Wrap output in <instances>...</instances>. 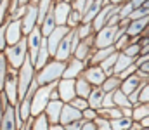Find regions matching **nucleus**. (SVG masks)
<instances>
[{
    "instance_id": "f257e3e1",
    "label": "nucleus",
    "mask_w": 149,
    "mask_h": 130,
    "mask_svg": "<svg viewBox=\"0 0 149 130\" xmlns=\"http://www.w3.org/2000/svg\"><path fill=\"white\" fill-rule=\"evenodd\" d=\"M64 68H66V61H59V59H50L43 68H40L35 75L38 85H47V83H54V82H59L63 78V73H64Z\"/></svg>"
},
{
    "instance_id": "f03ea898",
    "label": "nucleus",
    "mask_w": 149,
    "mask_h": 130,
    "mask_svg": "<svg viewBox=\"0 0 149 130\" xmlns=\"http://www.w3.org/2000/svg\"><path fill=\"white\" fill-rule=\"evenodd\" d=\"M5 57H7V63L12 70H19L23 66V63L26 61V57L30 56L28 54V40H26V35L14 45H7L5 50H3Z\"/></svg>"
},
{
    "instance_id": "7ed1b4c3",
    "label": "nucleus",
    "mask_w": 149,
    "mask_h": 130,
    "mask_svg": "<svg viewBox=\"0 0 149 130\" xmlns=\"http://www.w3.org/2000/svg\"><path fill=\"white\" fill-rule=\"evenodd\" d=\"M35 75H37V70H35V64L33 61L30 59V56L26 57V61L23 63V66L17 70V87H19V101L26 95L28 88L31 87V83L35 82Z\"/></svg>"
},
{
    "instance_id": "20e7f679",
    "label": "nucleus",
    "mask_w": 149,
    "mask_h": 130,
    "mask_svg": "<svg viewBox=\"0 0 149 130\" xmlns=\"http://www.w3.org/2000/svg\"><path fill=\"white\" fill-rule=\"evenodd\" d=\"M54 88H57V82L47 83V85H38V88L33 94V99H31V116H38L40 113L45 111Z\"/></svg>"
},
{
    "instance_id": "39448f33",
    "label": "nucleus",
    "mask_w": 149,
    "mask_h": 130,
    "mask_svg": "<svg viewBox=\"0 0 149 130\" xmlns=\"http://www.w3.org/2000/svg\"><path fill=\"white\" fill-rule=\"evenodd\" d=\"M127 33L125 30H121L120 26H102L99 31H95V49H102V47H111L114 45L116 38L120 35Z\"/></svg>"
},
{
    "instance_id": "423d86ee",
    "label": "nucleus",
    "mask_w": 149,
    "mask_h": 130,
    "mask_svg": "<svg viewBox=\"0 0 149 130\" xmlns=\"http://www.w3.org/2000/svg\"><path fill=\"white\" fill-rule=\"evenodd\" d=\"M3 94L9 101V104L17 106L19 104V87H17V70L9 68V75L3 85Z\"/></svg>"
},
{
    "instance_id": "0eeeda50",
    "label": "nucleus",
    "mask_w": 149,
    "mask_h": 130,
    "mask_svg": "<svg viewBox=\"0 0 149 130\" xmlns=\"http://www.w3.org/2000/svg\"><path fill=\"white\" fill-rule=\"evenodd\" d=\"M23 123L24 122H21L19 115H17V106L7 104L3 116H2V122H0V130H19Z\"/></svg>"
},
{
    "instance_id": "6e6552de",
    "label": "nucleus",
    "mask_w": 149,
    "mask_h": 130,
    "mask_svg": "<svg viewBox=\"0 0 149 130\" xmlns=\"http://www.w3.org/2000/svg\"><path fill=\"white\" fill-rule=\"evenodd\" d=\"M26 40H28V54H30V59H31L33 64H35L37 56H38V50H40L42 43H43V40H45V37H43L40 26H35L33 31H30V33L26 35Z\"/></svg>"
},
{
    "instance_id": "1a4fd4ad",
    "label": "nucleus",
    "mask_w": 149,
    "mask_h": 130,
    "mask_svg": "<svg viewBox=\"0 0 149 130\" xmlns=\"http://www.w3.org/2000/svg\"><path fill=\"white\" fill-rule=\"evenodd\" d=\"M94 50H95V33L87 37V38H81L73 56L78 57V59H81V61H85V63H88V59L94 54Z\"/></svg>"
},
{
    "instance_id": "9d476101",
    "label": "nucleus",
    "mask_w": 149,
    "mask_h": 130,
    "mask_svg": "<svg viewBox=\"0 0 149 130\" xmlns=\"http://www.w3.org/2000/svg\"><path fill=\"white\" fill-rule=\"evenodd\" d=\"M57 92H59L61 101L71 102L76 97V82H74V78H61L57 82Z\"/></svg>"
},
{
    "instance_id": "9b49d317",
    "label": "nucleus",
    "mask_w": 149,
    "mask_h": 130,
    "mask_svg": "<svg viewBox=\"0 0 149 130\" xmlns=\"http://www.w3.org/2000/svg\"><path fill=\"white\" fill-rule=\"evenodd\" d=\"M23 23V33L28 35L30 31H33V28L38 26V5L37 3H28L26 5V12L21 17Z\"/></svg>"
},
{
    "instance_id": "f8f14e48",
    "label": "nucleus",
    "mask_w": 149,
    "mask_h": 130,
    "mask_svg": "<svg viewBox=\"0 0 149 130\" xmlns=\"http://www.w3.org/2000/svg\"><path fill=\"white\" fill-rule=\"evenodd\" d=\"M24 37L23 33V23L21 19H9L7 21V28H5V38L7 45H14Z\"/></svg>"
},
{
    "instance_id": "ddd939ff",
    "label": "nucleus",
    "mask_w": 149,
    "mask_h": 130,
    "mask_svg": "<svg viewBox=\"0 0 149 130\" xmlns=\"http://www.w3.org/2000/svg\"><path fill=\"white\" fill-rule=\"evenodd\" d=\"M70 30H71V28H68V26H56V30H54L49 37H45V40H47V47H49V52H50L52 57L56 56V50H57L59 43L63 42V38L70 33Z\"/></svg>"
},
{
    "instance_id": "4468645a",
    "label": "nucleus",
    "mask_w": 149,
    "mask_h": 130,
    "mask_svg": "<svg viewBox=\"0 0 149 130\" xmlns=\"http://www.w3.org/2000/svg\"><path fill=\"white\" fill-rule=\"evenodd\" d=\"M71 10H73V5L70 2H66V0H56V3H54V17H56L57 26H66L68 16H70Z\"/></svg>"
},
{
    "instance_id": "2eb2a0df",
    "label": "nucleus",
    "mask_w": 149,
    "mask_h": 130,
    "mask_svg": "<svg viewBox=\"0 0 149 130\" xmlns=\"http://www.w3.org/2000/svg\"><path fill=\"white\" fill-rule=\"evenodd\" d=\"M85 68H87V63H85V61H81V59L71 56V57L66 61V68H64L63 78H78V76L83 73Z\"/></svg>"
},
{
    "instance_id": "dca6fc26",
    "label": "nucleus",
    "mask_w": 149,
    "mask_h": 130,
    "mask_svg": "<svg viewBox=\"0 0 149 130\" xmlns=\"http://www.w3.org/2000/svg\"><path fill=\"white\" fill-rule=\"evenodd\" d=\"M81 75H83V76H85V78H87L94 87H101L102 85V82L106 80V76H108L106 71H104L99 64H95V66H87V68L83 70Z\"/></svg>"
},
{
    "instance_id": "f3484780",
    "label": "nucleus",
    "mask_w": 149,
    "mask_h": 130,
    "mask_svg": "<svg viewBox=\"0 0 149 130\" xmlns=\"http://www.w3.org/2000/svg\"><path fill=\"white\" fill-rule=\"evenodd\" d=\"M71 56H73V30H70V33L63 38V42L59 43L54 57L59 59V61H68Z\"/></svg>"
},
{
    "instance_id": "a211bd4d",
    "label": "nucleus",
    "mask_w": 149,
    "mask_h": 130,
    "mask_svg": "<svg viewBox=\"0 0 149 130\" xmlns=\"http://www.w3.org/2000/svg\"><path fill=\"white\" fill-rule=\"evenodd\" d=\"M63 106H64V101H61V99H50V101H49V104H47V108H45L43 113L47 115L50 125H56V123L61 122V111H63Z\"/></svg>"
},
{
    "instance_id": "6ab92c4d",
    "label": "nucleus",
    "mask_w": 149,
    "mask_h": 130,
    "mask_svg": "<svg viewBox=\"0 0 149 130\" xmlns=\"http://www.w3.org/2000/svg\"><path fill=\"white\" fill-rule=\"evenodd\" d=\"M120 9V5H113V3H108V5H104L102 9H101V12L95 16V19L92 21V24H94V30L95 31H99L102 26H106L108 24V19L111 17L113 14L116 12Z\"/></svg>"
},
{
    "instance_id": "aec40b11",
    "label": "nucleus",
    "mask_w": 149,
    "mask_h": 130,
    "mask_svg": "<svg viewBox=\"0 0 149 130\" xmlns=\"http://www.w3.org/2000/svg\"><path fill=\"white\" fill-rule=\"evenodd\" d=\"M148 80L146 78H142L139 73H134V75H130V76H127L125 80H121V90L127 94V95H130V94H134L135 90H139L141 87L144 85Z\"/></svg>"
},
{
    "instance_id": "412c9836",
    "label": "nucleus",
    "mask_w": 149,
    "mask_h": 130,
    "mask_svg": "<svg viewBox=\"0 0 149 130\" xmlns=\"http://www.w3.org/2000/svg\"><path fill=\"white\" fill-rule=\"evenodd\" d=\"M76 120H83V115L78 108H74L71 102H64L63 106V111H61V125H68V123H73Z\"/></svg>"
},
{
    "instance_id": "4be33fe9",
    "label": "nucleus",
    "mask_w": 149,
    "mask_h": 130,
    "mask_svg": "<svg viewBox=\"0 0 149 130\" xmlns=\"http://www.w3.org/2000/svg\"><path fill=\"white\" fill-rule=\"evenodd\" d=\"M148 26H149V16L141 17V19H134V21H130V24H128V28H127V35H130L132 38L142 37Z\"/></svg>"
},
{
    "instance_id": "5701e85b",
    "label": "nucleus",
    "mask_w": 149,
    "mask_h": 130,
    "mask_svg": "<svg viewBox=\"0 0 149 130\" xmlns=\"http://www.w3.org/2000/svg\"><path fill=\"white\" fill-rule=\"evenodd\" d=\"M114 50H116V49H114V45H111V47H102V49H95V50H94V54L90 56V59H88L87 66H95V64H101L104 59H108V57L111 56Z\"/></svg>"
},
{
    "instance_id": "b1692460",
    "label": "nucleus",
    "mask_w": 149,
    "mask_h": 130,
    "mask_svg": "<svg viewBox=\"0 0 149 130\" xmlns=\"http://www.w3.org/2000/svg\"><path fill=\"white\" fill-rule=\"evenodd\" d=\"M104 95H106V92L102 90V87H94V88H92V92H90V95L87 97V101H88V106H90V108H94V109H99V108H102Z\"/></svg>"
},
{
    "instance_id": "393cba45",
    "label": "nucleus",
    "mask_w": 149,
    "mask_h": 130,
    "mask_svg": "<svg viewBox=\"0 0 149 130\" xmlns=\"http://www.w3.org/2000/svg\"><path fill=\"white\" fill-rule=\"evenodd\" d=\"M74 82H76V95L78 97H88L90 95V92H92V88H94V85L83 76V75H80L78 78H74Z\"/></svg>"
},
{
    "instance_id": "a878e982",
    "label": "nucleus",
    "mask_w": 149,
    "mask_h": 130,
    "mask_svg": "<svg viewBox=\"0 0 149 130\" xmlns=\"http://www.w3.org/2000/svg\"><path fill=\"white\" fill-rule=\"evenodd\" d=\"M56 26H57V23H56V17H54V5H52V9L49 10V14H47L45 19H43V23L40 24V30H42L43 37H49V35L56 30Z\"/></svg>"
},
{
    "instance_id": "bb28decb",
    "label": "nucleus",
    "mask_w": 149,
    "mask_h": 130,
    "mask_svg": "<svg viewBox=\"0 0 149 130\" xmlns=\"http://www.w3.org/2000/svg\"><path fill=\"white\" fill-rule=\"evenodd\" d=\"M52 59V56H50V52H49V47H47V40H43L42 43V47H40V50H38V56H37V61H35V70H40V68H43L49 61Z\"/></svg>"
},
{
    "instance_id": "cd10ccee",
    "label": "nucleus",
    "mask_w": 149,
    "mask_h": 130,
    "mask_svg": "<svg viewBox=\"0 0 149 130\" xmlns=\"http://www.w3.org/2000/svg\"><path fill=\"white\" fill-rule=\"evenodd\" d=\"M134 63H135V57H130V56H127L125 52H120V54H118L116 66H114V75H120L123 70H127V68L132 66Z\"/></svg>"
},
{
    "instance_id": "c85d7f7f",
    "label": "nucleus",
    "mask_w": 149,
    "mask_h": 130,
    "mask_svg": "<svg viewBox=\"0 0 149 130\" xmlns=\"http://www.w3.org/2000/svg\"><path fill=\"white\" fill-rule=\"evenodd\" d=\"M146 116H149V102H137V104H134L132 120L134 122H142Z\"/></svg>"
},
{
    "instance_id": "c756f323",
    "label": "nucleus",
    "mask_w": 149,
    "mask_h": 130,
    "mask_svg": "<svg viewBox=\"0 0 149 130\" xmlns=\"http://www.w3.org/2000/svg\"><path fill=\"white\" fill-rule=\"evenodd\" d=\"M113 101H114V106H118V108H130V106H134L130 102V97L121 88H118V90L113 92Z\"/></svg>"
},
{
    "instance_id": "7c9ffc66",
    "label": "nucleus",
    "mask_w": 149,
    "mask_h": 130,
    "mask_svg": "<svg viewBox=\"0 0 149 130\" xmlns=\"http://www.w3.org/2000/svg\"><path fill=\"white\" fill-rule=\"evenodd\" d=\"M30 130H50V122L45 113H40L38 116H33L31 120V129Z\"/></svg>"
},
{
    "instance_id": "2f4dec72",
    "label": "nucleus",
    "mask_w": 149,
    "mask_h": 130,
    "mask_svg": "<svg viewBox=\"0 0 149 130\" xmlns=\"http://www.w3.org/2000/svg\"><path fill=\"white\" fill-rule=\"evenodd\" d=\"M97 115L102 116V118H108V120H116V118H121L123 113L118 106H111V108H99L97 109Z\"/></svg>"
},
{
    "instance_id": "473e14b6",
    "label": "nucleus",
    "mask_w": 149,
    "mask_h": 130,
    "mask_svg": "<svg viewBox=\"0 0 149 130\" xmlns=\"http://www.w3.org/2000/svg\"><path fill=\"white\" fill-rule=\"evenodd\" d=\"M101 87H102L104 92H114L121 87V78L118 75H109V76H106V80L102 82Z\"/></svg>"
},
{
    "instance_id": "72a5a7b5",
    "label": "nucleus",
    "mask_w": 149,
    "mask_h": 130,
    "mask_svg": "<svg viewBox=\"0 0 149 130\" xmlns=\"http://www.w3.org/2000/svg\"><path fill=\"white\" fill-rule=\"evenodd\" d=\"M118 54H120V52H118V50H114L108 59H104V61L99 64V66L106 71V75H108V76H109V75H114V66H116V61H118Z\"/></svg>"
},
{
    "instance_id": "f704fd0d",
    "label": "nucleus",
    "mask_w": 149,
    "mask_h": 130,
    "mask_svg": "<svg viewBox=\"0 0 149 130\" xmlns=\"http://www.w3.org/2000/svg\"><path fill=\"white\" fill-rule=\"evenodd\" d=\"M9 63H7V57L5 54H0V92L3 90L5 85V80H7V75H9Z\"/></svg>"
},
{
    "instance_id": "c9c22d12",
    "label": "nucleus",
    "mask_w": 149,
    "mask_h": 130,
    "mask_svg": "<svg viewBox=\"0 0 149 130\" xmlns=\"http://www.w3.org/2000/svg\"><path fill=\"white\" fill-rule=\"evenodd\" d=\"M134 120L128 118V116H121V118H116V120H111V127L113 130H128L132 127Z\"/></svg>"
},
{
    "instance_id": "e433bc0d",
    "label": "nucleus",
    "mask_w": 149,
    "mask_h": 130,
    "mask_svg": "<svg viewBox=\"0 0 149 130\" xmlns=\"http://www.w3.org/2000/svg\"><path fill=\"white\" fill-rule=\"evenodd\" d=\"M130 43H132V37L127 35V33H123V35H120V37L116 38V42H114V49H116L118 52H123Z\"/></svg>"
},
{
    "instance_id": "4c0bfd02",
    "label": "nucleus",
    "mask_w": 149,
    "mask_h": 130,
    "mask_svg": "<svg viewBox=\"0 0 149 130\" xmlns=\"http://www.w3.org/2000/svg\"><path fill=\"white\" fill-rule=\"evenodd\" d=\"M80 24H81V12L73 9V10L70 12V16H68V23H66V26L73 30V28H78Z\"/></svg>"
},
{
    "instance_id": "58836bf2",
    "label": "nucleus",
    "mask_w": 149,
    "mask_h": 130,
    "mask_svg": "<svg viewBox=\"0 0 149 130\" xmlns=\"http://www.w3.org/2000/svg\"><path fill=\"white\" fill-rule=\"evenodd\" d=\"M76 31H78L80 38H87V37H90V35H94V33H95V30H94V24H92V23H81V24L76 28Z\"/></svg>"
},
{
    "instance_id": "ea45409f",
    "label": "nucleus",
    "mask_w": 149,
    "mask_h": 130,
    "mask_svg": "<svg viewBox=\"0 0 149 130\" xmlns=\"http://www.w3.org/2000/svg\"><path fill=\"white\" fill-rule=\"evenodd\" d=\"M123 52H125L127 56H130V57H135V59H137V57L141 56V43H139V40H137V42H134V40H132V43H130Z\"/></svg>"
},
{
    "instance_id": "a19ab883",
    "label": "nucleus",
    "mask_w": 149,
    "mask_h": 130,
    "mask_svg": "<svg viewBox=\"0 0 149 130\" xmlns=\"http://www.w3.org/2000/svg\"><path fill=\"white\" fill-rule=\"evenodd\" d=\"M94 122H95V125H97V130H113V127H111V120H108V118L97 116Z\"/></svg>"
},
{
    "instance_id": "79ce46f5",
    "label": "nucleus",
    "mask_w": 149,
    "mask_h": 130,
    "mask_svg": "<svg viewBox=\"0 0 149 130\" xmlns=\"http://www.w3.org/2000/svg\"><path fill=\"white\" fill-rule=\"evenodd\" d=\"M120 16H121V19L123 17H128L132 12H134V5H132V2H127V3H123V5H120Z\"/></svg>"
},
{
    "instance_id": "37998d69",
    "label": "nucleus",
    "mask_w": 149,
    "mask_h": 130,
    "mask_svg": "<svg viewBox=\"0 0 149 130\" xmlns=\"http://www.w3.org/2000/svg\"><path fill=\"white\" fill-rule=\"evenodd\" d=\"M71 104H73L74 108H78L80 111H83V109H87V108H88V101H87L85 97H78V95L71 101Z\"/></svg>"
},
{
    "instance_id": "c03bdc74",
    "label": "nucleus",
    "mask_w": 149,
    "mask_h": 130,
    "mask_svg": "<svg viewBox=\"0 0 149 130\" xmlns=\"http://www.w3.org/2000/svg\"><path fill=\"white\" fill-rule=\"evenodd\" d=\"M139 102H149V83L148 82L141 87V92H139Z\"/></svg>"
},
{
    "instance_id": "a18cd8bd",
    "label": "nucleus",
    "mask_w": 149,
    "mask_h": 130,
    "mask_svg": "<svg viewBox=\"0 0 149 130\" xmlns=\"http://www.w3.org/2000/svg\"><path fill=\"white\" fill-rule=\"evenodd\" d=\"M5 28H7V23L0 26V54H3L5 47H7V38H5Z\"/></svg>"
},
{
    "instance_id": "49530a36",
    "label": "nucleus",
    "mask_w": 149,
    "mask_h": 130,
    "mask_svg": "<svg viewBox=\"0 0 149 130\" xmlns=\"http://www.w3.org/2000/svg\"><path fill=\"white\" fill-rule=\"evenodd\" d=\"M137 70H139V66H137V64H135V63H134V64H132V66H128V68H127V70H123V71H121V73H120V75H118V76H120V78H121V80H125V78H127V76H130V75H134V73H137Z\"/></svg>"
},
{
    "instance_id": "de8ad7c7",
    "label": "nucleus",
    "mask_w": 149,
    "mask_h": 130,
    "mask_svg": "<svg viewBox=\"0 0 149 130\" xmlns=\"http://www.w3.org/2000/svg\"><path fill=\"white\" fill-rule=\"evenodd\" d=\"M81 115H83V120H95L99 115H97V109H94V108H87V109H83L81 111Z\"/></svg>"
},
{
    "instance_id": "09e8293b",
    "label": "nucleus",
    "mask_w": 149,
    "mask_h": 130,
    "mask_svg": "<svg viewBox=\"0 0 149 130\" xmlns=\"http://www.w3.org/2000/svg\"><path fill=\"white\" fill-rule=\"evenodd\" d=\"M137 73H139L142 78H146V80H148V78H149V59H148V61H144L142 64H139Z\"/></svg>"
},
{
    "instance_id": "8fccbe9b",
    "label": "nucleus",
    "mask_w": 149,
    "mask_h": 130,
    "mask_svg": "<svg viewBox=\"0 0 149 130\" xmlns=\"http://www.w3.org/2000/svg\"><path fill=\"white\" fill-rule=\"evenodd\" d=\"M9 104V101H7V97H5V94H3V90L0 92V122H2V116H3V111H5V106Z\"/></svg>"
},
{
    "instance_id": "3c124183",
    "label": "nucleus",
    "mask_w": 149,
    "mask_h": 130,
    "mask_svg": "<svg viewBox=\"0 0 149 130\" xmlns=\"http://www.w3.org/2000/svg\"><path fill=\"white\" fill-rule=\"evenodd\" d=\"M87 2H88V0H71V5H73L74 10H80V12H83V9H85Z\"/></svg>"
},
{
    "instance_id": "603ef678",
    "label": "nucleus",
    "mask_w": 149,
    "mask_h": 130,
    "mask_svg": "<svg viewBox=\"0 0 149 130\" xmlns=\"http://www.w3.org/2000/svg\"><path fill=\"white\" fill-rule=\"evenodd\" d=\"M111 106H114V101H113V92H106L104 101H102V108H111Z\"/></svg>"
},
{
    "instance_id": "864d4df0",
    "label": "nucleus",
    "mask_w": 149,
    "mask_h": 130,
    "mask_svg": "<svg viewBox=\"0 0 149 130\" xmlns=\"http://www.w3.org/2000/svg\"><path fill=\"white\" fill-rule=\"evenodd\" d=\"M81 130H97V125H95L94 120H83Z\"/></svg>"
},
{
    "instance_id": "5fc2aeb1",
    "label": "nucleus",
    "mask_w": 149,
    "mask_h": 130,
    "mask_svg": "<svg viewBox=\"0 0 149 130\" xmlns=\"http://www.w3.org/2000/svg\"><path fill=\"white\" fill-rule=\"evenodd\" d=\"M81 125H83V120H76V122L68 123L64 127H66V130H81Z\"/></svg>"
},
{
    "instance_id": "6e6d98bb",
    "label": "nucleus",
    "mask_w": 149,
    "mask_h": 130,
    "mask_svg": "<svg viewBox=\"0 0 149 130\" xmlns=\"http://www.w3.org/2000/svg\"><path fill=\"white\" fill-rule=\"evenodd\" d=\"M130 2H132L134 9H139V7H142V5H144V2H146V0H130Z\"/></svg>"
},
{
    "instance_id": "4d7b16f0",
    "label": "nucleus",
    "mask_w": 149,
    "mask_h": 130,
    "mask_svg": "<svg viewBox=\"0 0 149 130\" xmlns=\"http://www.w3.org/2000/svg\"><path fill=\"white\" fill-rule=\"evenodd\" d=\"M127 2H130V0H109V3H113V5H123Z\"/></svg>"
},
{
    "instance_id": "13d9d810",
    "label": "nucleus",
    "mask_w": 149,
    "mask_h": 130,
    "mask_svg": "<svg viewBox=\"0 0 149 130\" xmlns=\"http://www.w3.org/2000/svg\"><path fill=\"white\" fill-rule=\"evenodd\" d=\"M50 130H66V127L61 123H56V125H50Z\"/></svg>"
},
{
    "instance_id": "bf43d9fd",
    "label": "nucleus",
    "mask_w": 149,
    "mask_h": 130,
    "mask_svg": "<svg viewBox=\"0 0 149 130\" xmlns=\"http://www.w3.org/2000/svg\"><path fill=\"white\" fill-rule=\"evenodd\" d=\"M141 123H142V127H149V116H146V118H144Z\"/></svg>"
},
{
    "instance_id": "052dcab7",
    "label": "nucleus",
    "mask_w": 149,
    "mask_h": 130,
    "mask_svg": "<svg viewBox=\"0 0 149 130\" xmlns=\"http://www.w3.org/2000/svg\"><path fill=\"white\" fill-rule=\"evenodd\" d=\"M142 9H144V10H146V12L149 14V0H146V2H144V5H142Z\"/></svg>"
},
{
    "instance_id": "680f3d73",
    "label": "nucleus",
    "mask_w": 149,
    "mask_h": 130,
    "mask_svg": "<svg viewBox=\"0 0 149 130\" xmlns=\"http://www.w3.org/2000/svg\"><path fill=\"white\" fill-rule=\"evenodd\" d=\"M144 37H146V38H149V26L146 28V31H144Z\"/></svg>"
},
{
    "instance_id": "e2e57ef3",
    "label": "nucleus",
    "mask_w": 149,
    "mask_h": 130,
    "mask_svg": "<svg viewBox=\"0 0 149 130\" xmlns=\"http://www.w3.org/2000/svg\"><path fill=\"white\" fill-rule=\"evenodd\" d=\"M19 2H21V3H24V5H26V3H30V0H19Z\"/></svg>"
},
{
    "instance_id": "0e129e2a",
    "label": "nucleus",
    "mask_w": 149,
    "mask_h": 130,
    "mask_svg": "<svg viewBox=\"0 0 149 130\" xmlns=\"http://www.w3.org/2000/svg\"><path fill=\"white\" fill-rule=\"evenodd\" d=\"M142 130H149V127H142Z\"/></svg>"
},
{
    "instance_id": "69168bd1",
    "label": "nucleus",
    "mask_w": 149,
    "mask_h": 130,
    "mask_svg": "<svg viewBox=\"0 0 149 130\" xmlns=\"http://www.w3.org/2000/svg\"><path fill=\"white\" fill-rule=\"evenodd\" d=\"M148 83H149V78H148Z\"/></svg>"
}]
</instances>
